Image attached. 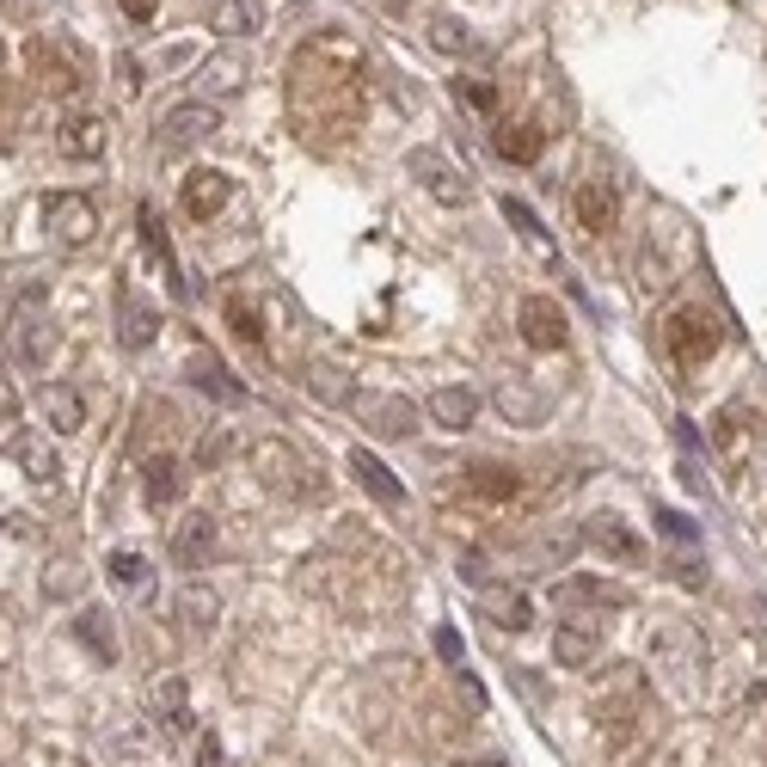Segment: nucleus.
<instances>
[{"label": "nucleus", "mask_w": 767, "mask_h": 767, "mask_svg": "<svg viewBox=\"0 0 767 767\" xmlns=\"http://www.w3.org/2000/svg\"><path fill=\"white\" fill-rule=\"evenodd\" d=\"M663 345H669L675 369H700V362L725 345V326H718L713 307H675L669 326H663Z\"/></svg>", "instance_id": "f257e3e1"}, {"label": "nucleus", "mask_w": 767, "mask_h": 767, "mask_svg": "<svg viewBox=\"0 0 767 767\" xmlns=\"http://www.w3.org/2000/svg\"><path fill=\"white\" fill-rule=\"evenodd\" d=\"M651 657H657V669H669V682L682 694L706 688V645H700V633H694V626H682V621L657 626V638H651Z\"/></svg>", "instance_id": "f03ea898"}, {"label": "nucleus", "mask_w": 767, "mask_h": 767, "mask_svg": "<svg viewBox=\"0 0 767 767\" xmlns=\"http://www.w3.org/2000/svg\"><path fill=\"white\" fill-rule=\"evenodd\" d=\"M43 222H50V239L62 252L93 246V234H99V209H93V197H80V191H55V197H43Z\"/></svg>", "instance_id": "7ed1b4c3"}, {"label": "nucleus", "mask_w": 767, "mask_h": 767, "mask_svg": "<svg viewBox=\"0 0 767 767\" xmlns=\"http://www.w3.org/2000/svg\"><path fill=\"white\" fill-rule=\"evenodd\" d=\"M252 467H258V479H265L270 491H283V498H319L314 461H301V454L283 449V442H258V449H252Z\"/></svg>", "instance_id": "20e7f679"}, {"label": "nucleus", "mask_w": 767, "mask_h": 767, "mask_svg": "<svg viewBox=\"0 0 767 767\" xmlns=\"http://www.w3.org/2000/svg\"><path fill=\"white\" fill-rule=\"evenodd\" d=\"M215 130H222V111H215L209 99H191V105H173L166 117H160V154H185V147L209 142Z\"/></svg>", "instance_id": "39448f33"}, {"label": "nucleus", "mask_w": 767, "mask_h": 767, "mask_svg": "<svg viewBox=\"0 0 767 767\" xmlns=\"http://www.w3.org/2000/svg\"><path fill=\"white\" fill-rule=\"evenodd\" d=\"M227 197H234V178H227L222 166H197V173H185V185H178V203H185L191 222H215V215L227 209Z\"/></svg>", "instance_id": "423d86ee"}, {"label": "nucleus", "mask_w": 767, "mask_h": 767, "mask_svg": "<svg viewBox=\"0 0 767 767\" xmlns=\"http://www.w3.org/2000/svg\"><path fill=\"white\" fill-rule=\"evenodd\" d=\"M406 173L423 178V185L437 191L442 203H467V173L454 166L449 154H442V147H411V154H406Z\"/></svg>", "instance_id": "0eeeda50"}, {"label": "nucleus", "mask_w": 767, "mask_h": 767, "mask_svg": "<svg viewBox=\"0 0 767 767\" xmlns=\"http://www.w3.org/2000/svg\"><path fill=\"white\" fill-rule=\"evenodd\" d=\"M517 326H522V345L529 350H559L565 345V314H559L553 295H522Z\"/></svg>", "instance_id": "6e6552de"}, {"label": "nucleus", "mask_w": 767, "mask_h": 767, "mask_svg": "<svg viewBox=\"0 0 767 767\" xmlns=\"http://www.w3.org/2000/svg\"><path fill=\"white\" fill-rule=\"evenodd\" d=\"M185 381L197 387V393H209V399H222V406H246V381H234V369H227L215 350H191V362H185Z\"/></svg>", "instance_id": "1a4fd4ad"}, {"label": "nucleus", "mask_w": 767, "mask_h": 767, "mask_svg": "<svg viewBox=\"0 0 767 767\" xmlns=\"http://www.w3.org/2000/svg\"><path fill=\"white\" fill-rule=\"evenodd\" d=\"M583 541H590L602 559H614V565H638V559H645V541H638L621 517H590L583 522Z\"/></svg>", "instance_id": "9d476101"}, {"label": "nucleus", "mask_w": 767, "mask_h": 767, "mask_svg": "<svg viewBox=\"0 0 767 767\" xmlns=\"http://www.w3.org/2000/svg\"><path fill=\"white\" fill-rule=\"evenodd\" d=\"M111 142L105 117H93V111H74V117H62V130H55V147H62V160H99Z\"/></svg>", "instance_id": "9b49d317"}, {"label": "nucleus", "mask_w": 767, "mask_h": 767, "mask_svg": "<svg viewBox=\"0 0 767 767\" xmlns=\"http://www.w3.org/2000/svg\"><path fill=\"white\" fill-rule=\"evenodd\" d=\"M614 215H621V191H614V178H583L577 185V227L583 234H609Z\"/></svg>", "instance_id": "f8f14e48"}, {"label": "nucleus", "mask_w": 767, "mask_h": 767, "mask_svg": "<svg viewBox=\"0 0 767 767\" xmlns=\"http://www.w3.org/2000/svg\"><path fill=\"white\" fill-rule=\"evenodd\" d=\"M350 473H357V485L369 491L375 503H381V510H399V503H406V485H399L393 473H387V461L375 449H350Z\"/></svg>", "instance_id": "ddd939ff"}, {"label": "nucleus", "mask_w": 767, "mask_h": 767, "mask_svg": "<svg viewBox=\"0 0 767 767\" xmlns=\"http://www.w3.org/2000/svg\"><path fill=\"white\" fill-rule=\"evenodd\" d=\"M357 406H362L375 437H411V430H418V406L399 393H375V399H357Z\"/></svg>", "instance_id": "4468645a"}, {"label": "nucleus", "mask_w": 767, "mask_h": 767, "mask_svg": "<svg viewBox=\"0 0 767 767\" xmlns=\"http://www.w3.org/2000/svg\"><path fill=\"white\" fill-rule=\"evenodd\" d=\"M423 411L442 423V430H473L479 418V393L473 387H437V393L423 399Z\"/></svg>", "instance_id": "2eb2a0df"}, {"label": "nucleus", "mask_w": 767, "mask_h": 767, "mask_svg": "<svg viewBox=\"0 0 767 767\" xmlns=\"http://www.w3.org/2000/svg\"><path fill=\"white\" fill-rule=\"evenodd\" d=\"M209 553H215V522L209 517H185V522H178V534H173L178 571H203V565H209Z\"/></svg>", "instance_id": "dca6fc26"}, {"label": "nucleus", "mask_w": 767, "mask_h": 767, "mask_svg": "<svg viewBox=\"0 0 767 767\" xmlns=\"http://www.w3.org/2000/svg\"><path fill=\"white\" fill-rule=\"evenodd\" d=\"M246 74H252V62L239 50H227V55H209V62H203L197 86H203V99H234L239 86H246Z\"/></svg>", "instance_id": "f3484780"}, {"label": "nucleus", "mask_w": 767, "mask_h": 767, "mask_svg": "<svg viewBox=\"0 0 767 767\" xmlns=\"http://www.w3.org/2000/svg\"><path fill=\"white\" fill-rule=\"evenodd\" d=\"M553 602H565V609H626V590L602 577H565L553 590Z\"/></svg>", "instance_id": "a211bd4d"}, {"label": "nucleus", "mask_w": 767, "mask_h": 767, "mask_svg": "<svg viewBox=\"0 0 767 767\" xmlns=\"http://www.w3.org/2000/svg\"><path fill=\"white\" fill-rule=\"evenodd\" d=\"M553 657L565 663V669H583V663L602 657V633H595V626H583V621L553 626Z\"/></svg>", "instance_id": "6ab92c4d"}, {"label": "nucleus", "mask_w": 767, "mask_h": 767, "mask_svg": "<svg viewBox=\"0 0 767 767\" xmlns=\"http://www.w3.org/2000/svg\"><path fill=\"white\" fill-rule=\"evenodd\" d=\"M38 406H43V418H50L55 437H74L80 423H86V399H80L74 387H55V381H50V387L38 393Z\"/></svg>", "instance_id": "aec40b11"}, {"label": "nucleus", "mask_w": 767, "mask_h": 767, "mask_svg": "<svg viewBox=\"0 0 767 767\" xmlns=\"http://www.w3.org/2000/svg\"><path fill=\"white\" fill-rule=\"evenodd\" d=\"M154 730H160V737H185V730H191V694H185V682H160V688H154Z\"/></svg>", "instance_id": "412c9836"}, {"label": "nucleus", "mask_w": 767, "mask_h": 767, "mask_svg": "<svg viewBox=\"0 0 767 767\" xmlns=\"http://www.w3.org/2000/svg\"><path fill=\"white\" fill-rule=\"evenodd\" d=\"M209 31H222V38H252V31H265V7H258V0H215Z\"/></svg>", "instance_id": "4be33fe9"}, {"label": "nucleus", "mask_w": 767, "mask_h": 767, "mask_svg": "<svg viewBox=\"0 0 767 767\" xmlns=\"http://www.w3.org/2000/svg\"><path fill=\"white\" fill-rule=\"evenodd\" d=\"M546 147V130L541 123H498V154L517 160V166H534Z\"/></svg>", "instance_id": "5701e85b"}, {"label": "nucleus", "mask_w": 767, "mask_h": 767, "mask_svg": "<svg viewBox=\"0 0 767 767\" xmlns=\"http://www.w3.org/2000/svg\"><path fill=\"white\" fill-rule=\"evenodd\" d=\"M178 491H185V479H178V461L154 454V461L142 467V498H147V510H166V503H178Z\"/></svg>", "instance_id": "b1692460"}, {"label": "nucleus", "mask_w": 767, "mask_h": 767, "mask_svg": "<svg viewBox=\"0 0 767 767\" xmlns=\"http://www.w3.org/2000/svg\"><path fill=\"white\" fill-rule=\"evenodd\" d=\"M74 638H80L86 651H93L99 663H117V626H111V614H105V609H80Z\"/></svg>", "instance_id": "393cba45"}, {"label": "nucleus", "mask_w": 767, "mask_h": 767, "mask_svg": "<svg viewBox=\"0 0 767 767\" xmlns=\"http://www.w3.org/2000/svg\"><path fill=\"white\" fill-rule=\"evenodd\" d=\"M301 381L314 387L319 399H331V406H357V399H362V393H357V381H350V375L338 369V362H307Z\"/></svg>", "instance_id": "a878e982"}, {"label": "nucleus", "mask_w": 767, "mask_h": 767, "mask_svg": "<svg viewBox=\"0 0 767 767\" xmlns=\"http://www.w3.org/2000/svg\"><path fill=\"white\" fill-rule=\"evenodd\" d=\"M467 485H473L485 503H510L522 491V479L510 473V467H498V461H473V467H467Z\"/></svg>", "instance_id": "bb28decb"}, {"label": "nucleus", "mask_w": 767, "mask_h": 767, "mask_svg": "<svg viewBox=\"0 0 767 767\" xmlns=\"http://www.w3.org/2000/svg\"><path fill=\"white\" fill-rule=\"evenodd\" d=\"M154 331H160V307H147V301H135V295H123V326H117V338L130 350H147L154 345Z\"/></svg>", "instance_id": "cd10ccee"}, {"label": "nucleus", "mask_w": 767, "mask_h": 767, "mask_svg": "<svg viewBox=\"0 0 767 767\" xmlns=\"http://www.w3.org/2000/svg\"><path fill=\"white\" fill-rule=\"evenodd\" d=\"M178 614H185V626H191V633H209V626L222 621V595H215V590H203V583H191V590L178 595Z\"/></svg>", "instance_id": "c85d7f7f"}, {"label": "nucleus", "mask_w": 767, "mask_h": 767, "mask_svg": "<svg viewBox=\"0 0 767 767\" xmlns=\"http://www.w3.org/2000/svg\"><path fill=\"white\" fill-rule=\"evenodd\" d=\"M430 43H437L442 55H479V50H485V43H479L473 31L461 25V19H449V13L430 19Z\"/></svg>", "instance_id": "c756f323"}, {"label": "nucleus", "mask_w": 767, "mask_h": 767, "mask_svg": "<svg viewBox=\"0 0 767 767\" xmlns=\"http://www.w3.org/2000/svg\"><path fill=\"white\" fill-rule=\"evenodd\" d=\"M227 326H234V338L239 345H265V314L252 307V295H227Z\"/></svg>", "instance_id": "7c9ffc66"}, {"label": "nucleus", "mask_w": 767, "mask_h": 767, "mask_svg": "<svg viewBox=\"0 0 767 767\" xmlns=\"http://www.w3.org/2000/svg\"><path fill=\"white\" fill-rule=\"evenodd\" d=\"M135 222H142V239L147 246H154V258H160V270H166V277H173V289H185V283H178V258H173V239H166V227H160V215L147 209H135Z\"/></svg>", "instance_id": "2f4dec72"}, {"label": "nucleus", "mask_w": 767, "mask_h": 767, "mask_svg": "<svg viewBox=\"0 0 767 767\" xmlns=\"http://www.w3.org/2000/svg\"><path fill=\"white\" fill-rule=\"evenodd\" d=\"M498 406H503V418H517V423H541V399L522 381H498Z\"/></svg>", "instance_id": "473e14b6"}, {"label": "nucleus", "mask_w": 767, "mask_h": 767, "mask_svg": "<svg viewBox=\"0 0 767 767\" xmlns=\"http://www.w3.org/2000/svg\"><path fill=\"white\" fill-rule=\"evenodd\" d=\"M50 350H55V326H50V319H25V338H19V357H25L31 369H43V362H50Z\"/></svg>", "instance_id": "72a5a7b5"}, {"label": "nucleus", "mask_w": 767, "mask_h": 767, "mask_svg": "<svg viewBox=\"0 0 767 767\" xmlns=\"http://www.w3.org/2000/svg\"><path fill=\"white\" fill-rule=\"evenodd\" d=\"M7 449L25 461V473L38 479V485H50V479H55V454L50 449H38V442H25V437H7Z\"/></svg>", "instance_id": "f704fd0d"}, {"label": "nucleus", "mask_w": 767, "mask_h": 767, "mask_svg": "<svg viewBox=\"0 0 767 767\" xmlns=\"http://www.w3.org/2000/svg\"><path fill=\"white\" fill-rule=\"evenodd\" d=\"M503 215L517 222V234L529 239V246H541V252H553V239H546V227H541V215L529 209V203H517V197H503Z\"/></svg>", "instance_id": "c9c22d12"}, {"label": "nucleus", "mask_w": 767, "mask_h": 767, "mask_svg": "<svg viewBox=\"0 0 767 767\" xmlns=\"http://www.w3.org/2000/svg\"><path fill=\"white\" fill-rule=\"evenodd\" d=\"M105 761L111 767H147V743L142 737H123V730H117V737H105Z\"/></svg>", "instance_id": "e433bc0d"}, {"label": "nucleus", "mask_w": 767, "mask_h": 767, "mask_svg": "<svg viewBox=\"0 0 767 767\" xmlns=\"http://www.w3.org/2000/svg\"><path fill=\"white\" fill-rule=\"evenodd\" d=\"M74 590H80V571L68 565V559L43 565V595H50V602H62V595H74Z\"/></svg>", "instance_id": "4c0bfd02"}, {"label": "nucleus", "mask_w": 767, "mask_h": 767, "mask_svg": "<svg viewBox=\"0 0 767 767\" xmlns=\"http://www.w3.org/2000/svg\"><path fill=\"white\" fill-rule=\"evenodd\" d=\"M498 626H510V633H529V621H534V609H529V595H503L498 609Z\"/></svg>", "instance_id": "58836bf2"}, {"label": "nucleus", "mask_w": 767, "mask_h": 767, "mask_svg": "<svg viewBox=\"0 0 767 767\" xmlns=\"http://www.w3.org/2000/svg\"><path fill=\"white\" fill-rule=\"evenodd\" d=\"M105 571H111L117 583H130V590H135V583H147V559H142V553H111Z\"/></svg>", "instance_id": "ea45409f"}, {"label": "nucleus", "mask_w": 767, "mask_h": 767, "mask_svg": "<svg viewBox=\"0 0 767 767\" xmlns=\"http://www.w3.org/2000/svg\"><path fill=\"white\" fill-rule=\"evenodd\" d=\"M227 454H234V437H227V430H209V437L197 442V467H222Z\"/></svg>", "instance_id": "a19ab883"}, {"label": "nucleus", "mask_w": 767, "mask_h": 767, "mask_svg": "<svg viewBox=\"0 0 767 767\" xmlns=\"http://www.w3.org/2000/svg\"><path fill=\"white\" fill-rule=\"evenodd\" d=\"M461 99L473 111H491V105H498V86H485V80H461Z\"/></svg>", "instance_id": "79ce46f5"}, {"label": "nucleus", "mask_w": 767, "mask_h": 767, "mask_svg": "<svg viewBox=\"0 0 767 767\" xmlns=\"http://www.w3.org/2000/svg\"><path fill=\"white\" fill-rule=\"evenodd\" d=\"M657 529L669 534V541H694V522L682 517V510H657Z\"/></svg>", "instance_id": "37998d69"}, {"label": "nucleus", "mask_w": 767, "mask_h": 767, "mask_svg": "<svg viewBox=\"0 0 767 767\" xmlns=\"http://www.w3.org/2000/svg\"><path fill=\"white\" fill-rule=\"evenodd\" d=\"M437 657L442 663H461V633H454V626H442V633H437Z\"/></svg>", "instance_id": "c03bdc74"}, {"label": "nucleus", "mask_w": 767, "mask_h": 767, "mask_svg": "<svg viewBox=\"0 0 767 767\" xmlns=\"http://www.w3.org/2000/svg\"><path fill=\"white\" fill-rule=\"evenodd\" d=\"M117 7H123V13L135 19V25H147V19L160 13V0H117Z\"/></svg>", "instance_id": "a18cd8bd"}, {"label": "nucleus", "mask_w": 767, "mask_h": 767, "mask_svg": "<svg viewBox=\"0 0 767 767\" xmlns=\"http://www.w3.org/2000/svg\"><path fill=\"white\" fill-rule=\"evenodd\" d=\"M197 767H227V749L215 737H203V749H197Z\"/></svg>", "instance_id": "49530a36"}, {"label": "nucleus", "mask_w": 767, "mask_h": 767, "mask_svg": "<svg viewBox=\"0 0 767 767\" xmlns=\"http://www.w3.org/2000/svg\"><path fill=\"white\" fill-rule=\"evenodd\" d=\"M461 577H467V583H485V559L467 553V559H461Z\"/></svg>", "instance_id": "de8ad7c7"}, {"label": "nucleus", "mask_w": 767, "mask_h": 767, "mask_svg": "<svg viewBox=\"0 0 767 767\" xmlns=\"http://www.w3.org/2000/svg\"><path fill=\"white\" fill-rule=\"evenodd\" d=\"M473 767H503V761H473Z\"/></svg>", "instance_id": "09e8293b"}]
</instances>
